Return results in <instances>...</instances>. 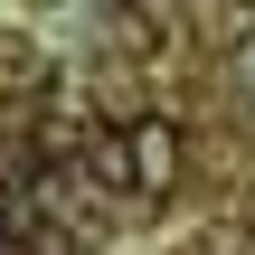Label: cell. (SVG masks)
<instances>
[{"label":"cell","mask_w":255,"mask_h":255,"mask_svg":"<svg viewBox=\"0 0 255 255\" xmlns=\"http://www.w3.org/2000/svg\"><path fill=\"white\" fill-rule=\"evenodd\" d=\"M132 161H142V180H170V132H161V123H142V142H132Z\"/></svg>","instance_id":"obj_1"}]
</instances>
